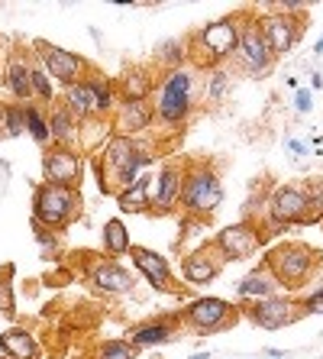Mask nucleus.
Segmentation results:
<instances>
[{
	"label": "nucleus",
	"mask_w": 323,
	"mask_h": 359,
	"mask_svg": "<svg viewBox=\"0 0 323 359\" xmlns=\"http://www.w3.org/2000/svg\"><path fill=\"white\" fill-rule=\"evenodd\" d=\"M94 91H97V110H110V104H114V91L100 81H94Z\"/></svg>",
	"instance_id": "nucleus-33"
},
{
	"label": "nucleus",
	"mask_w": 323,
	"mask_h": 359,
	"mask_svg": "<svg viewBox=\"0 0 323 359\" xmlns=\"http://www.w3.org/2000/svg\"><path fill=\"white\" fill-rule=\"evenodd\" d=\"M130 256H133L136 269H139L142 276L149 278L156 288H168V278H172V272H168V262L158 256V252L146 250V246H136V250H130Z\"/></svg>",
	"instance_id": "nucleus-14"
},
{
	"label": "nucleus",
	"mask_w": 323,
	"mask_h": 359,
	"mask_svg": "<svg viewBox=\"0 0 323 359\" xmlns=\"http://www.w3.org/2000/svg\"><path fill=\"white\" fill-rule=\"evenodd\" d=\"M284 356H288V353H282V350H268L266 353V359H284Z\"/></svg>",
	"instance_id": "nucleus-38"
},
{
	"label": "nucleus",
	"mask_w": 323,
	"mask_h": 359,
	"mask_svg": "<svg viewBox=\"0 0 323 359\" xmlns=\"http://www.w3.org/2000/svg\"><path fill=\"white\" fill-rule=\"evenodd\" d=\"M152 120V110L146 100H126L123 104V114H120V126L123 130H142V126H149Z\"/></svg>",
	"instance_id": "nucleus-22"
},
{
	"label": "nucleus",
	"mask_w": 323,
	"mask_h": 359,
	"mask_svg": "<svg viewBox=\"0 0 323 359\" xmlns=\"http://www.w3.org/2000/svg\"><path fill=\"white\" fill-rule=\"evenodd\" d=\"M91 278L97 285L100 292H110V294H123L133 288V278L126 269H120L116 262H100V266L91 269Z\"/></svg>",
	"instance_id": "nucleus-16"
},
{
	"label": "nucleus",
	"mask_w": 323,
	"mask_h": 359,
	"mask_svg": "<svg viewBox=\"0 0 323 359\" xmlns=\"http://www.w3.org/2000/svg\"><path fill=\"white\" fill-rule=\"evenodd\" d=\"M249 318L256 320L259 327H266V330H275V327H284L291 318H294V311L284 298H262V304L252 308Z\"/></svg>",
	"instance_id": "nucleus-15"
},
{
	"label": "nucleus",
	"mask_w": 323,
	"mask_h": 359,
	"mask_svg": "<svg viewBox=\"0 0 323 359\" xmlns=\"http://www.w3.org/2000/svg\"><path fill=\"white\" fill-rule=\"evenodd\" d=\"M104 246H107L110 259H116V256L130 252V236H126V226L120 224V220H110V224H104Z\"/></svg>",
	"instance_id": "nucleus-23"
},
{
	"label": "nucleus",
	"mask_w": 323,
	"mask_h": 359,
	"mask_svg": "<svg viewBox=\"0 0 323 359\" xmlns=\"http://www.w3.org/2000/svg\"><path fill=\"white\" fill-rule=\"evenodd\" d=\"M7 84L10 91L17 94V97H33V81H29V65H23V62H10L7 68Z\"/></svg>",
	"instance_id": "nucleus-24"
},
{
	"label": "nucleus",
	"mask_w": 323,
	"mask_h": 359,
	"mask_svg": "<svg viewBox=\"0 0 323 359\" xmlns=\"http://www.w3.org/2000/svg\"><path fill=\"white\" fill-rule=\"evenodd\" d=\"M0 123H4V107H0Z\"/></svg>",
	"instance_id": "nucleus-40"
},
{
	"label": "nucleus",
	"mask_w": 323,
	"mask_h": 359,
	"mask_svg": "<svg viewBox=\"0 0 323 359\" xmlns=\"http://www.w3.org/2000/svg\"><path fill=\"white\" fill-rule=\"evenodd\" d=\"M217 246H220V252H224L226 259H246L249 252H256L259 236H256V230H252V226L236 224V226H226V230H220V236H217Z\"/></svg>",
	"instance_id": "nucleus-11"
},
{
	"label": "nucleus",
	"mask_w": 323,
	"mask_h": 359,
	"mask_svg": "<svg viewBox=\"0 0 323 359\" xmlns=\"http://www.w3.org/2000/svg\"><path fill=\"white\" fill-rule=\"evenodd\" d=\"M310 266H314V252L307 250V246H284V250L275 252V259H272L275 276L282 278L288 288L304 285L307 276H310Z\"/></svg>",
	"instance_id": "nucleus-5"
},
{
	"label": "nucleus",
	"mask_w": 323,
	"mask_h": 359,
	"mask_svg": "<svg viewBox=\"0 0 323 359\" xmlns=\"http://www.w3.org/2000/svg\"><path fill=\"white\" fill-rule=\"evenodd\" d=\"M226 84H230V78H226V72H214V78H210V88H207V94L214 100H220L226 94Z\"/></svg>",
	"instance_id": "nucleus-32"
},
{
	"label": "nucleus",
	"mask_w": 323,
	"mask_h": 359,
	"mask_svg": "<svg viewBox=\"0 0 323 359\" xmlns=\"http://www.w3.org/2000/svg\"><path fill=\"white\" fill-rule=\"evenodd\" d=\"M68 104L75 107L78 117H84V114H94V110H97V91H94V81L71 84V91H68Z\"/></svg>",
	"instance_id": "nucleus-21"
},
{
	"label": "nucleus",
	"mask_w": 323,
	"mask_h": 359,
	"mask_svg": "<svg viewBox=\"0 0 323 359\" xmlns=\"http://www.w3.org/2000/svg\"><path fill=\"white\" fill-rule=\"evenodd\" d=\"M307 314H323V288L310 294V301H307Z\"/></svg>",
	"instance_id": "nucleus-34"
},
{
	"label": "nucleus",
	"mask_w": 323,
	"mask_h": 359,
	"mask_svg": "<svg viewBox=\"0 0 323 359\" xmlns=\"http://www.w3.org/2000/svg\"><path fill=\"white\" fill-rule=\"evenodd\" d=\"M75 194L71 188H58V184H39L36 188V220L52 230L65 226L75 214Z\"/></svg>",
	"instance_id": "nucleus-3"
},
{
	"label": "nucleus",
	"mask_w": 323,
	"mask_h": 359,
	"mask_svg": "<svg viewBox=\"0 0 323 359\" xmlns=\"http://www.w3.org/2000/svg\"><path fill=\"white\" fill-rule=\"evenodd\" d=\"M42 175H46V184L71 188L81 175V162L71 149H49L46 159H42Z\"/></svg>",
	"instance_id": "nucleus-7"
},
{
	"label": "nucleus",
	"mask_w": 323,
	"mask_h": 359,
	"mask_svg": "<svg viewBox=\"0 0 323 359\" xmlns=\"http://www.w3.org/2000/svg\"><path fill=\"white\" fill-rule=\"evenodd\" d=\"M26 130H29V133H33V140H39V142L49 140V123L42 120L39 110H26Z\"/></svg>",
	"instance_id": "nucleus-28"
},
{
	"label": "nucleus",
	"mask_w": 323,
	"mask_h": 359,
	"mask_svg": "<svg viewBox=\"0 0 323 359\" xmlns=\"http://www.w3.org/2000/svg\"><path fill=\"white\" fill-rule=\"evenodd\" d=\"M224 201V184L214 168H194L181 182V204L191 214H210Z\"/></svg>",
	"instance_id": "nucleus-1"
},
{
	"label": "nucleus",
	"mask_w": 323,
	"mask_h": 359,
	"mask_svg": "<svg viewBox=\"0 0 323 359\" xmlns=\"http://www.w3.org/2000/svg\"><path fill=\"white\" fill-rule=\"evenodd\" d=\"M104 162H107V175H114V182L130 188V184H136L139 168L149 162V152H142V146H136L130 136H114L107 142Z\"/></svg>",
	"instance_id": "nucleus-2"
},
{
	"label": "nucleus",
	"mask_w": 323,
	"mask_h": 359,
	"mask_svg": "<svg viewBox=\"0 0 323 359\" xmlns=\"http://www.w3.org/2000/svg\"><path fill=\"white\" fill-rule=\"evenodd\" d=\"M288 152H294V156H304V146H301L298 140H291L288 142Z\"/></svg>",
	"instance_id": "nucleus-37"
},
{
	"label": "nucleus",
	"mask_w": 323,
	"mask_h": 359,
	"mask_svg": "<svg viewBox=\"0 0 323 359\" xmlns=\"http://www.w3.org/2000/svg\"><path fill=\"white\" fill-rule=\"evenodd\" d=\"M174 201H181V172H178V168H165V172L156 178V198H152V204L168 210Z\"/></svg>",
	"instance_id": "nucleus-19"
},
{
	"label": "nucleus",
	"mask_w": 323,
	"mask_h": 359,
	"mask_svg": "<svg viewBox=\"0 0 323 359\" xmlns=\"http://www.w3.org/2000/svg\"><path fill=\"white\" fill-rule=\"evenodd\" d=\"M0 311H7V314L13 311V304H10V292L4 288V285H0Z\"/></svg>",
	"instance_id": "nucleus-36"
},
{
	"label": "nucleus",
	"mask_w": 323,
	"mask_h": 359,
	"mask_svg": "<svg viewBox=\"0 0 323 359\" xmlns=\"http://www.w3.org/2000/svg\"><path fill=\"white\" fill-rule=\"evenodd\" d=\"M7 133L10 136H20L26 130V110H20V107H7Z\"/></svg>",
	"instance_id": "nucleus-30"
},
{
	"label": "nucleus",
	"mask_w": 323,
	"mask_h": 359,
	"mask_svg": "<svg viewBox=\"0 0 323 359\" xmlns=\"http://www.w3.org/2000/svg\"><path fill=\"white\" fill-rule=\"evenodd\" d=\"M29 81H33V91L39 100H52V88L49 81H46V75H42L39 68H29Z\"/></svg>",
	"instance_id": "nucleus-31"
},
{
	"label": "nucleus",
	"mask_w": 323,
	"mask_h": 359,
	"mask_svg": "<svg viewBox=\"0 0 323 359\" xmlns=\"http://www.w3.org/2000/svg\"><path fill=\"white\" fill-rule=\"evenodd\" d=\"M259 29H262V36H266L272 55L275 52L294 49V42H298V29H294V23H291L288 17H266Z\"/></svg>",
	"instance_id": "nucleus-13"
},
{
	"label": "nucleus",
	"mask_w": 323,
	"mask_h": 359,
	"mask_svg": "<svg viewBox=\"0 0 323 359\" xmlns=\"http://www.w3.org/2000/svg\"><path fill=\"white\" fill-rule=\"evenodd\" d=\"M149 182H136L120 191V210L123 214H142V210H149Z\"/></svg>",
	"instance_id": "nucleus-20"
},
{
	"label": "nucleus",
	"mask_w": 323,
	"mask_h": 359,
	"mask_svg": "<svg viewBox=\"0 0 323 359\" xmlns=\"http://www.w3.org/2000/svg\"><path fill=\"white\" fill-rule=\"evenodd\" d=\"M240 59L246 62V68L252 75H266L272 65V49H268L266 36L259 26H246L240 33Z\"/></svg>",
	"instance_id": "nucleus-9"
},
{
	"label": "nucleus",
	"mask_w": 323,
	"mask_h": 359,
	"mask_svg": "<svg viewBox=\"0 0 323 359\" xmlns=\"http://www.w3.org/2000/svg\"><path fill=\"white\" fill-rule=\"evenodd\" d=\"M191 110V72L178 68L165 78L162 94H158V114L165 123H181Z\"/></svg>",
	"instance_id": "nucleus-4"
},
{
	"label": "nucleus",
	"mask_w": 323,
	"mask_h": 359,
	"mask_svg": "<svg viewBox=\"0 0 323 359\" xmlns=\"http://www.w3.org/2000/svg\"><path fill=\"white\" fill-rule=\"evenodd\" d=\"M307 204H310V198H307L301 188H291V184H284V188H278V191L272 194V217L282 220V224H291V220H304L307 217Z\"/></svg>",
	"instance_id": "nucleus-12"
},
{
	"label": "nucleus",
	"mask_w": 323,
	"mask_h": 359,
	"mask_svg": "<svg viewBox=\"0 0 323 359\" xmlns=\"http://www.w3.org/2000/svg\"><path fill=\"white\" fill-rule=\"evenodd\" d=\"M172 337L168 324H142L133 330V343L136 346H152V343H165Z\"/></svg>",
	"instance_id": "nucleus-26"
},
{
	"label": "nucleus",
	"mask_w": 323,
	"mask_h": 359,
	"mask_svg": "<svg viewBox=\"0 0 323 359\" xmlns=\"http://www.w3.org/2000/svg\"><path fill=\"white\" fill-rule=\"evenodd\" d=\"M181 272H184V278H188L191 285H207V282H214V276L220 272V266L214 262L210 250H200V252H194V256L184 259Z\"/></svg>",
	"instance_id": "nucleus-17"
},
{
	"label": "nucleus",
	"mask_w": 323,
	"mask_h": 359,
	"mask_svg": "<svg viewBox=\"0 0 323 359\" xmlns=\"http://www.w3.org/2000/svg\"><path fill=\"white\" fill-rule=\"evenodd\" d=\"M36 52H39L42 65H46V72H49L52 78H58L62 84H78V75H81L84 62L78 59L75 52H65L58 49V46H52V42H36Z\"/></svg>",
	"instance_id": "nucleus-6"
},
{
	"label": "nucleus",
	"mask_w": 323,
	"mask_h": 359,
	"mask_svg": "<svg viewBox=\"0 0 323 359\" xmlns=\"http://www.w3.org/2000/svg\"><path fill=\"white\" fill-rule=\"evenodd\" d=\"M49 136H55L58 142H71V136H75V117L65 107L55 110L49 117Z\"/></svg>",
	"instance_id": "nucleus-25"
},
{
	"label": "nucleus",
	"mask_w": 323,
	"mask_h": 359,
	"mask_svg": "<svg viewBox=\"0 0 323 359\" xmlns=\"http://www.w3.org/2000/svg\"><path fill=\"white\" fill-rule=\"evenodd\" d=\"M240 294L242 298H249V294H272V278L266 276V272H252V276L246 278V282H240Z\"/></svg>",
	"instance_id": "nucleus-27"
},
{
	"label": "nucleus",
	"mask_w": 323,
	"mask_h": 359,
	"mask_svg": "<svg viewBox=\"0 0 323 359\" xmlns=\"http://www.w3.org/2000/svg\"><path fill=\"white\" fill-rule=\"evenodd\" d=\"M100 359H133V350L123 340H110L100 346Z\"/></svg>",
	"instance_id": "nucleus-29"
},
{
	"label": "nucleus",
	"mask_w": 323,
	"mask_h": 359,
	"mask_svg": "<svg viewBox=\"0 0 323 359\" xmlns=\"http://www.w3.org/2000/svg\"><path fill=\"white\" fill-rule=\"evenodd\" d=\"M230 318V304L224 298H200L188 308V324L198 327L200 334H210L217 327H224Z\"/></svg>",
	"instance_id": "nucleus-10"
},
{
	"label": "nucleus",
	"mask_w": 323,
	"mask_h": 359,
	"mask_svg": "<svg viewBox=\"0 0 323 359\" xmlns=\"http://www.w3.org/2000/svg\"><path fill=\"white\" fill-rule=\"evenodd\" d=\"M0 350L7 353L10 359H39V346L26 330L13 327L7 334H0Z\"/></svg>",
	"instance_id": "nucleus-18"
},
{
	"label": "nucleus",
	"mask_w": 323,
	"mask_h": 359,
	"mask_svg": "<svg viewBox=\"0 0 323 359\" xmlns=\"http://www.w3.org/2000/svg\"><path fill=\"white\" fill-rule=\"evenodd\" d=\"M294 107H298L301 114H307V110H310V94H307V91H298V94H294Z\"/></svg>",
	"instance_id": "nucleus-35"
},
{
	"label": "nucleus",
	"mask_w": 323,
	"mask_h": 359,
	"mask_svg": "<svg viewBox=\"0 0 323 359\" xmlns=\"http://www.w3.org/2000/svg\"><path fill=\"white\" fill-rule=\"evenodd\" d=\"M320 52H323V39H320V42H317V55H320Z\"/></svg>",
	"instance_id": "nucleus-39"
},
{
	"label": "nucleus",
	"mask_w": 323,
	"mask_h": 359,
	"mask_svg": "<svg viewBox=\"0 0 323 359\" xmlns=\"http://www.w3.org/2000/svg\"><path fill=\"white\" fill-rule=\"evenodd\" d=\"M198 42H200V49L207 52L210 59H224V55H230V52L240 46V29H236L233 20H214L210 26L200 29Z\"/></svg>",
	"instance_id": "nucleus-8"
}]
</instances>
